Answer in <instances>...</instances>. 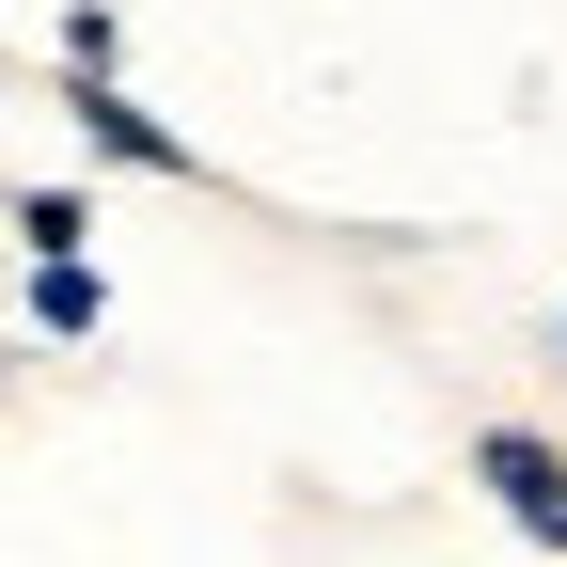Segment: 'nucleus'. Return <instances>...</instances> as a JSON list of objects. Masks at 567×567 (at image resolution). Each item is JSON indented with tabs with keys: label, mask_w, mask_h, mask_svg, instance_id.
<instances>
[{
	"label": "nucleus",
	"mask_w": 567,
	"mask_h": 567,
	"mask_svg": "<svg viewBox=\"0 0 567 567\" xmlns=\"http://www.w3.org/2000/svg\"><path fill=\"white\" fill-rule=\"evenodd\" d=\"M111 63H126V17H111V0H80V17H63V80H111Z\"/></svg>",
	"instance_id": "nucleus-5"
},
{
	"label": "nucleus",
	"mask_w": 567,
	"mask_h": 567,
	"mask_svg": "<svg viewBox=\"0 0 567 567\" xmlns=\"http://www.w3.org/2000/svg\"><path fill=\"white\" fill-rule=\"evenodd\" d=\"M32 331H48V347H95V331H111V268H95V252H32Z\"/></svg>",
	"instance_id": "nucleus-3"
},
{
	"label": "nucleus",
	"mask_w": 567,
	"mask_h": 567,
	"mask_svg": "<svg viewBox=\"0 0 567 567\" xmlns=\"http://www.w3.org/2000/svg\"><path fill=\"white\" fill-rule=\"evenodd\" d=\"M63 126H80V158H111V174H158V189H205V142H174V126L142 111L126 80H63Z\"/></svg>",
	"instance_id": "nucleus-2"
},
{
	"label": "nucleus",
	"mask_w": 567,
	"mask_h": 567,
	"mask_svg": "<svg viewBox=\"0 0 567 567\" xmlns=\"http://www.w3.org/2000/svg\"><path fill=\"white\" fill-rule=\"evenodd\" d=\"M0 221H17V252H95V189H0Z\"/></svg>",
	"instance_id": "nucleus-4"
},
{
	"label": "nucleus",
	"mask_w": 567,
	"mask_h": 567,
	"mask_svg": "<svg viewBox=\"0 0 567 567\" xmlns=\"http://www.w3.org/2000/svg\"><path fill=\"white\" fill-rule=\"evenodd\" d=\"M473 488L567 567V442H551V425H473Z\"/></svg>",
	"instance_id": "nucleus-1"
}]
</instances>
